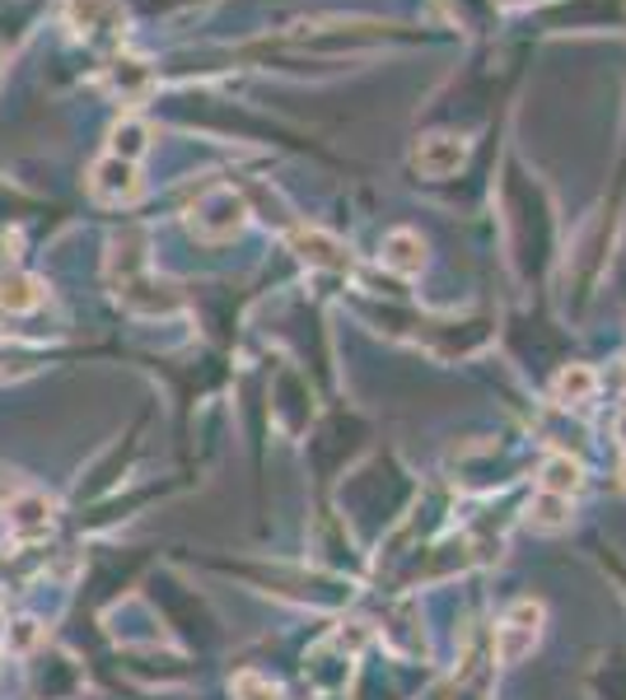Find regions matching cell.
Returning a JSON list of instances; mask_svg holds the SVG:
<instances>
[{
  "label": "cell",
  "instance_id": "6da1fadb",
  "mask_svg": "<svg viewBox=\"0 0 626 700\" xmlns=\"http://www.w3.org/2000/svg\"><path fill=\"white\" fill-rule=\"evenodd\" d=\"M538 635H542V608L538 602H515L496 626V658L500 664H524L538 649Z\"/></svg>",
  "mask_w": 626,
  "mask_h": 700
},
{
  "label": "cell",
  "instance_id": "7a4b0ae2",
  "mask_svg": "<svg viewBox=\"0 0 626 700\" xmlns=\"http://www.w3.org/2000/svg\"><path fill=\"white\" fill-rule=\"evenodd\" d=\"M463 160H467V145L458 135H425L417 145V168L425 178H449V173L463 168Z\"/></svg>",
  "mask_w": 626,
  "mask_h": 700
},
{
  "label": "cell",
  "instance_id": "3957f363",
  "mask_svg": "<svg viewBox=\"0 0 626 700\" xmlns=\"http://www.w3.org/2000/svg\"><path fill=\"white\" fill-rule=\"evenodd\" d=\"M239 220H244L239 197H234V192H211L206 206H202V216L192 220V225H197L206 239H225V233L239 229Z\"/></svg>",
  "mask_w": 626,
  "mask_h": 700
},
{
  "label": "cell",
  "instance_id": "277c9868",
  "mask_svg": "<svg viewBox=\"0 0 626 700\" xmlns=\"http://www.w3.org/2000/svg\"><path fill=\"white\" fill-rule=\"evenodd\" d=\"M421 258H425V248H421V239L412 229H398V233H388V239H384V266L402 271V276L421 271Z\"/></svg>",
  "mask_w": 626,
  "mask_h": 700
},
{
  "label": "cell",
  "instance_id": "5b68a950",
  "mask_svg": "<svg viewBox=\"0 0 626 700\" xmlns=\"http://www.w3.org/2000/svg\"><path fill=\"white\" fill-rule=\"evenodd\" d=\"M538 485H542L547 495H565V500H571V495L580 491V467H575L571 458H565V453H552V458L542 462Z\"/></svg>",
  "mask_w": 626,
  "mask_h": 700
},
{
  "label": "cell",
  "instance_id": "8992f818",
  "mask_svg": "<svg viewBox=\"0 0 626 700\" xmlns=\"http://www.w3.org/2000/svg\"><path fill=\"white\" fill-rule=\"evenodd\" d=\"M594 387H598L594 369L571 364V369H561V374H557L552 393H557V402H565V406H580V402H590V397H594Z\"/></svg>",
  "mask_w": 626,
  "mask_h": 700
},
{
  "label": "cell",
  "instance_id": "52a82bcc",
  "mask_svg": "<svg viewBox=\"0 0 626 700\" xmlns=\"http://www.w3.org/2000/svg\"><path fill=\"white\" fill-rule=\"evenodd\" d=\"M565 518H571V500H565V495H547V491H538V500L528 504V523H533V528H542V533L565 528Z\"/></svg>",
  "mask_w": 626,
  "mask_h": 700
},
{
  "label": "cell",
  "instance_id": "ba28073f",
  "mask_svg": "<svg viewBox=\"0 0 626 700\" xmlns=\"http://www.w3.org/2000/svg\"><path fill=\"white\" fill-rule=\"evenodd\" d=\"M234 687H239V696H244V700H281V691H277V687L262 682V677H252V672H244Z\"/></svg>",
  "mask_w": 626,
  "mask_h": 700
},
{
  "label": "cell",
  "instance_id": "9c48e42d",
  "mask_svg": "<svg viewBox=\"0 0 626 700\" xmlns=\"http://www.w3.org/2000/svg\"><path fill=\"white\" fill-rule=\"evenodd\" d=\"M617 439H622V453H626V412L617 416Z\"/></svg>",
  "mask_w": 626,
  "mask_h": 700
},
{
  "label": "cell",
  "instance_id": "30bf717a",
  "mask_svg": "<svg viewBox=\"0 0 626 700\" xmlns=\"http://www.w3.org/2000/svg\"><path fill=\"white\" fill-rule=\"evenodd\" d=\"M622 477H626V453H622Z\"/></svg>",
  "mask_w": 626,
  "mask_h": 700
}]
</instances>
